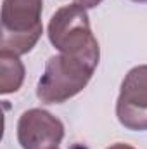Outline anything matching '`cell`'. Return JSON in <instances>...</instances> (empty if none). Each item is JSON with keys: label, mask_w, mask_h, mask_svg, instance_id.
Wrapping results in <instances>:
<instances>
[{"label": "cell", "mask_w": 147, "mask_h": 149, "mask_svg": "<svg viewBox=\"0 0 147 149\" xmlns=\"http://www.w3.org/2000/svg\"><path fill=\"white\" fill-rule=\"evenodd\" d=\"M47 35L50 43L61 54L87 61L95 68L99 66L101 47L92 33L90 19L85 7L69 3L57 9L50 17Z\"/></svg>", "instance_id": "6da1fadb"}, {"label": "cell", "mask_w": 147, "mask_h": 149, "mask_svg": "<svg viewBox=\"0 0 147 149\" xmlns=\"http://www.w3.org/2000/svg\"><path fill=\"white\" fill-rule=\"evenodd\" d=\"M97 68L66 54L52 56L37 85V97L45 104H62L78 95L92 80Z\"/></svg>", "instance_id": "7a4b0ae2"}, {"label": "cell", "mask_w": 147, "mask_h": 149, "mask_svg": "<svg viewBox=\"0 0 147 149\" xmlns=\"http://www.w3.org/2000/svg\"><path fill=\"white\" fill-rule=\"evenodd\" d=\"M43 0H3L0 50L23 56L30 52L43 33Z\"/></svg>", "instance_id": "3957f363"}, {"label": "cell", "mask_w": 147, "mask_h": 149, "mask_svg": "<svg viewBox=\"0 0 147 149\" xmlns=\"http://www.w3.org/2000/svg\"><path fill=\"white\" fill-rule=\"evenodd\" d=\"M116 116L126 130H147V64L135 66L125 74L116 101Z\"/></svg>", "instance_id": "277c9868"}, {"label": "cell", "mask_w": 147, "mask_h": 149, "mask_svg": "<svg viewBox=\"0 0 147 149\" xmlns=\"http://www.w3.org/2000/svg\"><path fill=\"white\" fill-rule=\"evenodd\" d=\"M64 139V125L52 113L33 108L19 116L17 141L23 149H57Z\"/></svg>", "instance_id": "5b68a950"}, {"label": "cell", "mask_w": 147, "mask_h": 149, "mask_svg": "<svg viewBox=\"0 0 147 149\" xmlns=\"http://www.w3.org/2000/svg\"><path fill=\"white\" fill-rule=\"evenodd\" d=\"M24 81V64L17 54L0 50V94L17 92Z\"/></svg>", "instance_id": "8992f818"}, {"label": "cell", "mask_w": 147, "mask_h": 149, "mask_svg": "<svg viewBox=\"0 0 147 149\" xmlns=\"http://www.w3.org/2000/svg\"><path fill=\"white\" fill-rule=\"evenodd\" d=\"M104 0H74V3H78V5H81V7H85V9H94V7H97V5H101Z\"/></svg>", "instance_id": "52a82bcc"}, {"label": "cell", "mask_w": 147, "mask_h": 149, "mask_svg": "<svg viewBox=\"0 0 147 149\" xmlns=\"http://www.w3.org/2000/svg\"><path fill=\"white\" fill-rule=\"evenodd\" d=\"M107 149H135L133 146H130V144H123V142H118V144H112L109 146Z\"/></svg>", "instance_id": "ba28073f"}, {"label": "cell", "mask_w": 147, "mask_h": 149, "mask_svg": "<svg viewBox=\"0 0 147 149\" xmlns=\"http://www.w3.org/2000/svg\"><path fill=\"white\" fill-rule=\"evenodd\" d=\"M132 2H135V3H147V0H132Z\"/></svg>", "instance_id": "9c48e42d"}]
</instances>
